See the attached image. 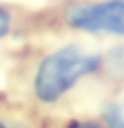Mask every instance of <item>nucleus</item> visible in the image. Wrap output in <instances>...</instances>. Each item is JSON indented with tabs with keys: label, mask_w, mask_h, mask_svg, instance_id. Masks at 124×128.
<instances>
[{
	"label": "nucleus",
	"mask_w": 124,
	"mask_h": 128,
	"mask_svg": "<svg viewBox=\"0 0 124 128\" xmlns=\"http://www.w3.org/2000/svg\"><path fill=\"white\" fill-rule=\"evenodd\" d=\"M106 128H124V106L119 102H110L102 110V121Z\"/></svg>",
	"instance_id": "4"
},
{
	"label": "nucleus",
	"mask_w": 124,
	"mask_h": 128,
	"mask_svg": "<svg viewBox=\"0 0 124 128\" xmlns=\"http://www.w3.org/2000/svg\"><path fill=\"white\" fill-rule=\"evenodd\" d=\"M64 128H106L100 121L93 119H69Z\"/></svg>",
	"instance_id": "5"
},
{
	"label": "nucleus",
	"mask_w": 124,
	"mask_h": 128,
	"mask_svg": "<svg viewBox=\"0 0 124 128\" xmlns=\"http://www.w3.org/2000/svg\"><path fill=\"white\" fill-rule=\"evenodd\" d=\"M11 20H13V16H11L9 9H5L4 6H0V38L5 37V35L9 33V30H11Z\"/></svg>",
	"instance_id": "6"
},
{
	"label": "nucleus",
	"mask_w": 124,
	"mask_h": 128,
	"mask_svg": "<svg viewBox=\"0 0 124 128\" xmlns=\"http://www.w3.org/2000/svg\"><path fill=\"white\" fill-rule=\"evenodd\" d=\"M64 22L80 33L124 38V0L75 2L64 11Z\"/></svg>",
	"instance_id": "2"
},
{
	"label": "nucleus",
	"mask_w": 124,
	"mask_h": 128,
	"mask_svg": "<svg viewBox=\"0 0 124 128\" xmlns=\"http://www.w3.org/2000/svg\"><path fill=\"white\" fill-rule=\"evenodd\" d=\"M104 57V62H102V70L100 72L108 73L111 79H124V46L121 48H115L108 51Z\"/></svg>",
	"instance_id": "3"
},
{
	"label": "nucleus",
	"mask_w": 124,
	"mask_h": 128,
	"mask_svg": "<svg viewBox=\"0 0 124 128\" xmlns=\"http://www.w3.org/2000/svg\"><path fill=\"white\" fill-rule=\"evenodd\" d=\"M104 57L79 44H64L38 62L33 75V94L42 104H57L80 80L102 70Z\"/></svg>",
	"instance_id": "1"
},
{
	"label": "nucleus",
	"mask_w": 124,
	"mask_h": 128,
	"mask_svg": "<svg viewBox=\"0 0 124 128\" xmlns=\"http://www.w3.org/2000/svg\"><path fill=\"white\" fill-rule=\"evenodd\" d=\"M0 128H7V124H5V123H4L2 119H0Z\"/></svg>",
	"instance_id": "7"
}]
</instances>
